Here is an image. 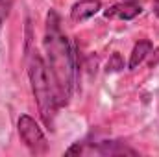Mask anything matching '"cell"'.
I'll return each mask as SVG.
<instances>
[{"instance_id": "1", "label": "cell", "mask_w": 159, "mask_h": 157, "mask_svg": "<svg viewBox=\"0 0 159 157\" xmlns=\"http://www.w3.org/2000/svg\"><path fill=\"white\" fill-rule=\"evenodd\" d=\"M44 50H46V67L56 85L59 104L65 105L74 89L76 63H74L72 46L61 28V19L54 9L46 15Z\"/></svg>"}, {"instance_id": "2", "label": "cell", "mask_w": 159, "mask_h": 157, "mask_svg": "<svg viewBox=\"0 0 159 157\" xmlns=\"http://www.w3.org/2000/svg\"><path fill=\"white\" fill-rule=\"evenodd\" d=\"M28 74H30V83H32V92L35 96L37 107H39L41 118L48 129L54 128V120L59 109V98L56 85L52 81V76L48 72L46 61L37 54V50H32L28 54Z\"/></svg>"}, {"instance_id": "3", "label": "cell", "mask_w": 159, "mask_h": 157, "mask_svg": "<svg viewBox=\"0 0 159 157\" xmlns=\"http://www.w3.org/2000/svg\"><path fill=\"white\" fill-rule=\"evenodd\" d=\"M19 135L22 139V142L28 146V150L35 155H43L48 152V141L43 133V129L39 128V124L30 117V115H22L19 118L17 124Z\"/></svg>"}, {"instance_id": "4", "label": "cell", "mask_w": 159, "mask_h": 157, "mask_svg": "<svg viewBox=\"0 0 159 157\" xmlns=\"http://www.w3.org/2000/svg\"><path fill=\"white\" fill-rule=\"evenodd\" d=\"M124 155V154H129V155H135V150L124 146L122 142L117 141H106V142H98V144H91V142H81V144H74L67 150V155Z\"/></svg>"}, {"instance_id": "5", "label": "cell", "mask_w": 159, "mask_h": 157, "mask_svg": "<svg viewBox=\"0 0 159 157\" xmlns=\"http://www.w3.org/2000/svg\"><path fill=\"white\" fill-rule=\"evenodd\" d=\"M143 6L137 0H124L119 4H113L111 7H107L104 11L106 19H119V20H131L137 15H141Z\"/></svg>"}, {"instance_id": "6", "label": "cell", "mask_w": 159, "mask_h": 157, "mask_svg": "<svg viewBox=\"0 0 159 157\" xmlns=\"http://www.w3.org/2000/svg\"><path fill=\"white\" fill-rule=\"evenodd\" d=\"M100 7H102L100 0H80L78 4H74L72 9H70V19L74 22H81V20L96 15L100 11Z\"/></svg>"}, {"instance_id": "7", "label": "cell", "mask_w": 159, "mask_h": 157, "mask_svg": "<svg viewBox=\"0 0 159 157\" xmlns=\"http://www.w3.org/2000/svg\"><path fill=\"white\" fill-rule=\"evenodd\" d=\"M152 54V43L150 41H139L135 46H133V50H131V56H129V63H128V67H129V70H133V69H137L148 56Z\"/></svg>"}, {"instance_id": "8", "label": "cell", "mask_w": 159, "mask_h": 157, "mask_svg": "<svg viewBox=\"0 0 159 157\" xmlns=\"http://www.w3.org/2000/svg\"><path fill=\"white\" fill-rule=\"evenodd\" d=\"M120 69H124V61H122V57H120L119 52H115L113 56H111V59H109V63H107V70H111V72H117Z\"/></svg>"}, {"instance_id": "9", "label": "cell", "mask_w": 159, "mask_h": 157, "mask_svg": "<svg viewBox=\"0 0 159 157\" xmlns=\"http://www.w3.org/2000/svg\"><path fill=\"white\" fill-rule=\"evenodd\" d=\"M11 4H13V0H0V15L7 17L9 9H11Z\"/></svg>"}, {"instance_id": "10", "label": "cell", "mask_w": 159, "mask_h": 157, "mask_svg": "<svg viewBox=\"0 0 159 157\" xmlns=\"http://www.w3.org/2000/svg\"><path fill=\"white\" fill-rule=\"evenodd\" d=\"M159 65V48L154 50V54H152V59H150V67L154 69V67H157Z\"/></svg>"}, {"instance_id": "11", "label": "cell", "mask_w": 159, "mask_h": 157, "mask_svg": "<svg viewBox=\"0 0 159 157\" xmlns=\"http://www.w3.org/2000/svg\"><path fill=\"white\" fill-rule=\"evenodd\" d=\"M154 13L159 17V0H154Z\"/></svg>"}, {"instance_id": "12", "label": "cell", "mask_w": 159, "mask_h": 157, "mask_svg": "<svg viewBox=\"0 0 159 157\" xmlns=\"http://www.w3.org/2000/svg\"><path fill=\"white\" fill-rule=\"evenodd\" d=\"M4 20H6V17H4V15H0V30H2V24H4Z\"/></svg>"}]
</instances>
